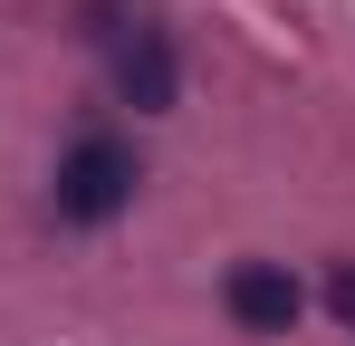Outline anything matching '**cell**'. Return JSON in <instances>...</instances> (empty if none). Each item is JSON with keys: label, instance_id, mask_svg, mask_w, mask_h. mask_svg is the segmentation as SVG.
I'll return each instance as SVG.
<instances>
[{"label": "cell", "instance_id": "cell-1", "mask_svg": "<svg viewBox=\"0 0 355 346\" xmlns=\"http://www.w3.org/2000/svg\"><path fill=\"white\" fill-rule=\"evenodd\" d=\"M125 202H135V145L106 135V125L77 135V145L58 154V212L67 222H116Z\"/></svg>", "mask_w": 355, "mask_h": 346}, {"label": "cell", "instance_id": "cell-2", "mask_svg": "<svg viewBox=\"0 0 355 346\" xmlns=\"http://www.w3.org/2000/svg\"><path fill=\"white\" fill-rule=\"evenodd\" d=\"M221 298H231V318L250 327V337H288V327H297V308H307V288H297L279 260H240Z\"/></svg>", "mask_w": 355, "mask_h": 346}, {"label": "cell", "instance_id": "cell-3", "mask_svg": "<svg viewBox=\"0 0 355 346\" xmlns=\"http://www.w3.org/2000/svg\"><path fill=\"white\" fill-rule=\"evenodd\" d=\"M116 87H125V106H144V115L173 106V39L154 19H125L116 29Z\"/></svg>", "mask_w": 355, "mask_h": 346}, {"label": "cell", "instance_id": "cell-4", "mask_svg": "<svg viewBox=\"0 0 355 346\" xmlns=\"http://www.w3.org/2000/svg\"><path fill=\"white\" fill-rule=\"evenodd\" d=\"M327 308H336V318L355 327V270H336V279H327Z\"/></svg>", "mask_w": 355, "mask_h": 346}]
</instances>
